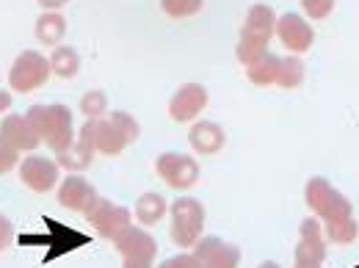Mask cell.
<instances>
[{
	"label": "cell",
	"mask_w": 359,
	"mask_h": 268,
	"mask_svg": "<svg viewBox=\"0 0 359 268\" xmlns=\"http://www.w3.org/2000/svg\"><path fill=\"white\" fill-rule=\"evenodd\" d=\"M0 138H6L20 152H34L42 144L39 135L34 133L31 122L25 119V114H6L0 122Z\"/></svg>",
	"instance_id": "obj_18"
},
{
	"label": "cell",
	"mask_w": 359,
	"mask_h": 268,
	"mask_svg": "<svg viewBox=\"0 0 359 268\" xmlns=\"http://www.w3.org/2000/svg\"><path fill=\"white\" fill-rule=\"evenodd\" d=\"M326 257V235L320 219H304L299 229V243H296V263L304 266H320Z\"/></svg>",
	"instance_id": "obj_15"
},
{
	"label": "cell",
	"mask_w": 359,
	"mask_h": 268,
	"mask_svg": "<svg viewBox=\"0 0 359 268\" xmlns=\"http://www.w3.org/2000/svg\"><path fill=\"white\" fill-rule=\"evenodd\" d=\"M50 61L36 50H22L11 69H8V89L17 94H31V91L42 89L50 81Z\"/></svg>",
	"instance_id": "obj_7"
},
{
	"label": "cell",
	"mask_w": 359,
	"mask_h": 268,
	"mask_svg": "<svg viewBox=\"0 0 359 268\" xmlns=\"http://www.w3.org/2000/svg\"><path fill=\"white\" fill-rule=\"evenodd\" d=\"M194 260L199 268H238L241 266V249L235 243H226L216 235L199 238L194 243Z\"/></svg>",
	"instance_id": "obj_12"
},
{
	"label": "cell",
	"mask_w": 359,
	"mask_h": 268,
	"mask_svg": "<svg viewBox=\"0 0 359 268\" xmlns=\"http://www.w3.org/2000/svg\"><path fill=\"white\" fill-rule=\"evenodd\" d=\"M357 268H359V266H357Z\"/></svg>",
	"instance_id": "obj_37"
},
{
	"label": "cell",
	"mask_w": 359,
	"mask_h": 268,
	"mask_svg": "<svg viewBox=\"0 0 359 268\" xmlns=\"http://www.w3.org/2000/svg\"><path fill=\"white\" fill-rule=\"evenodd\" d=\"M39 45L45 47H58L64 34H67V20L61 11H42L39 20H36V28H34Z\"/></svg>",
	"instance_id": "obj_20"
},
{
	"label": "cell",
	"mask_w": 359,
	"mask_h": 268,
	"mask_svg": "<svg viewBox=\"0 0 359 268\" xmlns=\"http://www.w3.org/2000/svg\"><path fill=\"white\" fill-rule=\"evenodd\" d=\"M155 172H158V177L163 180L169 188L188 191L199 180V163H196V158L182 155V152H163L155 161Z\"/></svg>",
	"instance_id": "obj_9"
},
{
	"label": "cell",
	"mask_w": 359,
	"mask_h": 268,
	"mask_svg": "<svg viewBox=\"0 0 359 268\" xmlns=\"http://www.w3.org/2000/svg\"><path fill=\"white\" fill-rule=\"evenodd\" d=\"M304 202H307V208L315 213V219H320L323 224L340 222V219L354 216L351 202L337 188H332L326 177L307 180V185H304Z\"/></svg>",
	"instance_id": "obj_6"
},
{
	"label": "cell",
	"mask_w": 359,
	"mask_h": 268,
	"mask_svg": "<svg viewBox=\"0 0 359 268\" xmlns=\"http://www.w3.org/2000/svg\"><path fill=\"white\" fill-rule=\"evenodd\" d=\"M158 268H199V266H196L194 255H175V257L163 260V263H161Z\"/></svg>",
	"instance_id": "obj_31"
},
{
	"label": "cell",
	"mask_w": 359,
	"mask_h": 268,
	"mask_svg": "<svg viewBox=\"0 0 359 268\" xmlns=\"http://www.w3.org/2000/svg\"><path fill=\"white\" fill-rule=\"evenodd\" d=\"M304 81V61L299 55H287L279 58V75H276V86L279 89H299Z\"/></svg>",
	"instance_id": "obj_25"
},
{
	"label": "cell",
	"mask_w": 359,
	"mask_h": 268,
	"mask_svg": "<svg viewBox=\"0 0 359 268\" xmlns=\"http://www.w3.org/2000/svg\"><path fill=\"white\" fill-rule=\"evenodd\" d=\"M276 75H279V55H273V53H266L263 58H257L255 64L246 67V78L260 89L276 86Z\"/></svg>",
	"instance_id": "obj_23"
},
{
	"label": "cell",
	"mask_w": 359,
	"mask_h": 268,
	"mask_svg": "<svg viewBox=\"0 0 359 268\" xmlns=\"http://www.w3.org/2000/svg\"><path fill=\"white\" fill-rule=\"evenodd\" d=\"M45 232H25L20 235V246H45V260L42 263H53L81 246H89V235L75 229V227H67V224L55 222L45 216Z\"/></svg>",
	"instance_id": "obj_3"
},
{
	"label": "cell",
	"mask_w": 359,
	"mask_h": 268,
	"mask_svg": "<svg viewBox=\"0 0 359 268\" xmlns=\"http://www.w3.org/2000/svg\"><path fill=\"white\" fill-rule=\"evenodd\" d=\"M8 108H11V91H0V122L8 114Z\"/></svg>",
	"instance_id": "obj_33"
},
{
	"label": "cell",
	"mask_w": 359,
	"mask_h": 268,
	"mask_svg": "<svg viewBox=\"0 0 359 268\" xmlns=\"http://www.w3.org/2000/svg\"><path fill=\"white\" fill-rule=\"evenodd\" d=\"M14 241V224L8 222V216L0 213V252H6Z\"/></svg>",
	"instance_id": "obj_30"
},
{
	"label": "cell",
	"mask_w": 359,
	"mask_h": 268,
	"mask_svg": "<svg viewBox=\"0 0 359 268\" xmlns=\"http://www.w3.org/2000/svg\"><path fill=\"white\" fill-rule=\"evenodd\" d=\"M25 119L31 122L34 133L39 135V141H45L47 149H53L55 155L64 152L72 141H75V122H72V111L61 102H50V105H31L25 111Z\"/></svg>",
	"instance_id": "obj_1"
},
{
	"label": "cell",
	"mask_w": 359,
	"mask_h": 268,
	"mask_svg": "<svg viewBox=\"0 0 359 268\" xmlns=\"http://www.w3.org/2000/svg\"><path fill=\"white\" fill-rule=\"evenodd\" d=\"M257 268H279V263H273V260H266V263H260Z\"/></svg>",
	"instance_id": "obj_35"
},
{
	"label": "cell",
	"mask_w": 359,
	"mask_h": 268,
	"mask_svg": "<svg viewBox=\"0 0 359 268\" xmlns=\"http://www.w3.org/2000/svg\"><path fill=\"white\" fill-rule=\"evenodd\" d=\"M122 268H152V263H141V260H125Z\"/></svg>",
	"instance_id": "obj_34"
},
{
	"label": "cell",
	"mask_w": 359,
	"mask_h": 268,
	"mask_svg": "<svg viewBox=\"0 0 359 268\" xmlns=\"http://www.w3.org/2000/svg\"><path fill=\"white\" fill-rule=\"evenodd\" d=\"M166 213H169V205H166V199H163L161 194H155V191L141 194L138 202H135V222L144 224V227L158 224Z\"/></svg>",
	"instance_id": "obj_21"
},
{
	"label": "cell",
	"mask_w": 359,
	"mask_h": 268,
	"mask_svg": "<svg viewBox=\"0 0 359 268\" xmlns=\"http://www.w3.org/2000/svg\"><path fill=\"white\" fill-rule=\"evenodd\" d=\"M172 227H169V238L180 249H194V243L202 238L205 229V205L194 196H180L177 202H172L169 208Z\"/></svg>",
	"instance_id": "obj_5"
},
{
	"label": "cell",
	"mask_w": 359,
	"mask_h": 268,
	"mask_svg": "<svg viewBox=\"0 0 359 268\" xmlns=\"http://www.w3.org/2000/svg\"><path fill=\"white\" fill-rule=\"evenodd\" d=\"M97 188L83 175H67V180L58 182V205L75 213H86L97 202Z\"/></svg>",
	"instance_id": "obj_17"
},
{
	"label": "cell",
	"mask_w": 359,
	"mask_h": 268,
	"mask_svg": "<svg viewBox=\"0 0 359 268\" xmlns=\"http://www.w3.org/2000/svg\"><path fill=\"white\" fill-rule=\"evenodd\" d=\"M302 8L310 20H326L334 8V0H302Z\"/></svg>",
	"instance_id": "obj_29"
},
{
	"label": "cell",
	"mask_w": 359,
	"mask_h": 268,
	"mask_svg": "<svg viewBox=\"0 0 359 268\" xmlns=\"http://www.w3.org/2000/svg\"><path fill=\"white\" fill-rule=\"evenodd\" d=\"M81 114L86 119H102V114H108V97L105 91L91 89L81 97Z\"/></svg>",
	"instance_id": "obj_26"
},
{
	"label": "cell",
	"mask_w": 359,
	"mask_h": 268,
	"mask_svg": "<svg viewBox=\"0 0 359 268\" xmlns=\"http://www.w3.org/2000/svg\"><path fill=\"white\" fill-rule=\"evenodd\" d=\"M39 6H42V11H61L69 0H36Z\"/></svg>",
	"instance_id": "obj_32"
},
{
	"label": "cell",
	"mask_w": 359,
	"mask_h": 268,
	"mask_svg": "<svg viewBox=\"0 0 359 268\" xmlns=\"http://www.w3.org/2000/svg\"><path fill=\"white\" fill-rule=\"evenodd\" d=\"M188 144L196 155H216L222 152L226 144V133L222 125L216 122H196L191 130H188Z\"/></svg>",
	"instance_id": "obj_19"
},
{
	"label": "cell",
	"mask_w": 359,
	"mask_h": 268,
	"mask_svg": "<svg viewBox=\"0 0 359 268\" xmlns=\"http://www.w3.org/2000/svg\"><path fill=\"white\" fill-rule=\"evenodd\" d=\"M323 235H326V243H334V246H348L354 243L359 235V224L354 216L348 219H340V222H326L323 224Z\"/></svg>",
	"instance_id": "obj_24"
},
{
	"label": "cell",
	"mask_w": 359,
	"mask_h": 268,
	"mask_svg": "<svg viewBox=\"0 0 359 268\" xmlns=\"http://www.w3.org/2000/svg\"><path fill=\"white\" fill-rule=\"evenodd\" d=\"M47 61H50V72L55 78H61V81H72L78 75V69H81V55H78L75 47L69 45H58Z\"/></svg>",
	"instance_id": "obj_22"
},
{
	"label": "cell",
	"mask_w": 359,
	"mask_h": 268,
	"mask_svg": "<svg viewBox=\"0 0 359 268\" xmlns=\"http://www.w3.org/2000/svg\"><path fill=\"white\" fill-rule=\"evenodd\" d=\"M97 155V141H94V119H86L83 128L75 133V141L55 155V163L72 175H81L83 169H89Z\"/></svg>",
	"instance_id": "obj_10"
},
{
	"label": "cell",
	"mask_w": 359,
	"mask_h": 268,
	"mask_svg": "<svg viewBox=\"0 0 359 268\" xmlns=\"http://www.w3.org/2000/svg\"><path fill=\"white\" fill-rule=\"evenodd\" d=\"M83 216L97 229V235L105 238V241H116L133 224V213L128 208H122V205H116L111 199H102V196H97V202L91 205Z\"/></svg>",
	"instance_id": "obj_8"
},
{
	"label": "cell",
	"mask_w": 359,
	"mask_h": 268,
	"mask_svg": "<svg viewBox=\"0 0 359 268\" xmlns=\"http://www.w3.org/2000/svg\"><path fill=\"white\" fill-rule=\"evenodd\" d=\"M208 105V89L202 83H182L169 100V116L175 122H194Z\"/></svg>",
	"instance_id": "obj_14"
},
{
	"label": "cell",
	"mask_w": 359,
	"mask_h": 268,
	"mask_svg": "<svg viewBox=\"0 0 359 268\" xmlns=\"http://www.w3.org/2000/svg\"><path fill=\"white\" fill-rule=\"evenodd\" d=\"M20 149H14L6 138H0V175H8L11 169H17L20 166Z\"/></svg>",
	"instance_id": "obj_28"
},
{
	"label": "cell",
	"mask_w": 359,
	"mask_h": 268,
	"mask_svg": "<svg viewBox=\"0 0 359 268\" xmlns=\"http://www.w3.org/2000/svg\"><path fill=\"white\" fill-rule=\"evenodd\" d=\"M273 34L279 36V42L287 47L293 55L307 53L315 42L313 25H310L302 14H293V11H287V14L276 17V28H273Z\"/></svg>",
	"instance_id": "obj_13"
},
{
	"label": "cell",
	"mask_w": 359,
	"mask_h": 268,
	"mask_svg": "<svg viewBox=\"0 0 359 268\" xmlns=\"http://www.w3.org/2000/svg\"><path fill=\"white\" fill-rule=\"evenodd\" d=\"M116 252L125 257V260H141V263H152L155 255H158V241L144 229V227H135L130 224L116 241H114Z\"/></svg>",
	"instance_id": "obj_16"
},
{
	"label": "cell",
	"mask_w": 359,
	"mask_h": 268,
	"mask_svg": "<svg viewBox=\"0 0 359 268\" xmlns=\"http://www.w3.org/2000/svg\"><path fill=\"white\" fill-rule=\"evenodd\" d=\"M296 268H320V266H304V263H296Z\"/></svg>",
	"instance_id": "obj_36"
},
{
	"label": "cell",
	"mask_w": 359,
	"mask_h": 268,
	"mask_svg": "<svg viewBox=\"0 0 359 268\" xmlns=\"http://www.w3.org/2000/svg\"><path fill=\"white\" fill-rule=\"evenodd\" d=\"M141 135V125L128 111H111L102 119H94V141L100 155H119L128 144H133Z\"/></svg>",
	"instance_id": "obj_4"
},
{
	"label": "cell",
	"mask_w": 359,
	"mask_h": 268,
	"mask_svg": "<svg viewBox=\"0 0 359 268\" xmlns=\"http://www.w3.org/2000/svg\"><path fill=\"white\" fill-rule=\"evenodd\" d=\"M273 28H276V14L273 8L266 3H255L249 11H246V20H243V28H241V39L235 47V55L243 67L255 64L257 58H263L269 53V42L273 36Z\"/></svg>",
	"instance_id": "obj_2"
},
{
	"label": "cell",
	"mask_w": 359,
	"mask_h": 268,
	"mask_svg": "<svg viewBox=\"0 0 359 268\" xmlns=\"http://www.w3.org/2000/svg\"><path fill=\"white\" fill-rule=\"evenodd\" d=\"M205 6V0H161V8L166 17L172 20H185V17H194L199 14Z\"/></svg>",
	"instance_id": "obj_27"
},
{
	"label": "cell",
	"mask_w": 359,
	"mask_h": 268,
	"mask_svg": "<svg viewBox=\"0 0 359 268\" xmlns=\"http://www.w3.org/2000/svg\"><path fill=\"white\" fill-rule=\"evenodd\" d=\"M20 180L34 194H47V191H53L61 182V166L53 158H45L39 152H31L20 163Z\"/></svg>",
	"instance_id": "obj_11"
}]
</instances>
